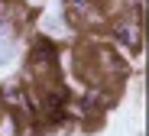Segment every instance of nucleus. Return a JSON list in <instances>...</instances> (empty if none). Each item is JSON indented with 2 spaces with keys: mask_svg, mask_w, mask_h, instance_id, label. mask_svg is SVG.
Returning <instances> with one entry per match:
<instances>
[{
  "mask_svg": "<svg viewBox=\"0 0 149 136\" xmlns=\"http://www.w3.org/2000/svg\"><path fill=\"white\" fill-rule=\"evenodd\" d=\"M65 3H68V13H78V20H91L97 0H65Z\"/></svg>",
  "mask_w": 149,
  "mask_h": 136,
  "instance_id": "obj_4",
  "label": "nucleus"
},
{
  "mask_svg": "<svg viewBox=\"0 0 149 136\" xmlns=\"http://www.w3.org/2000/svg\"><path fill=\"white\" fill-rule=\"evenodd\" d=\"M26 65H29L36 75H39V71H52V68H58V45H55L52 39H45V36L33 39L29 55H26Z\"/></svg>",
  "mask_w": 149,
  "mask_h": 136,
  "instance_id": "obj_2",
  "label": "nucleus"
},
{
  "mask_svg": "<svg viewBox=\"0 0 149 136\" xmlns=\"http://www.w3.org/2000/svg\"><path fill=\"white\" fill-rule=\"evenodd\" d=\"M110 42L120 45V49H130V52H139L143 49V29H139V20L133 16H120L110 23Z\"/></svg>",
  "mask_w": 149,
  "mask_h": 136,
  "instance_id": "obj_1",
  "label": "nucleus"
},
{
  "mask_svg": "<svg viewBox=\"0 0 149 136\" xmlns=\"http://www.w3.org/2000/svg\"><path fill=\"white\" fill-rule=\"evenodd\" d=\"M19 55V42H16V33L7 29V33H0V68H10Z\"/></svg>",
  "mask_w": 149,
  "mask_h": 136,
  "instance_id": "obj_3",
  "label": "nucleus"
}]
</instances>
